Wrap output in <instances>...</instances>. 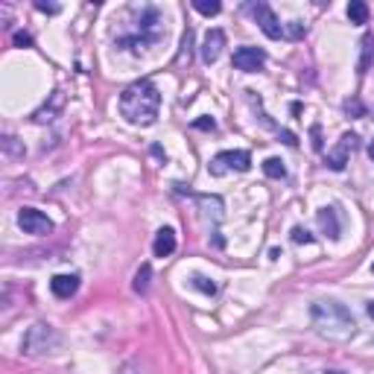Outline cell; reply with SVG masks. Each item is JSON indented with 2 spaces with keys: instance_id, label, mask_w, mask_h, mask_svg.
I'll return each instance as SVG.
<instances>
[{
  "instance_id": "obj_7",
  "label": "cell",
  "mask_w": 374,
  "mask_h": 374,
  "mask_svg": "<svg viewBox=\"0 0 374 374\" xmlns=\"http://www.w3.org/2000/svg\"><path fill=\"white\" fill-rule=\"evenodd\" d=\"M231 62H234V68L243 71V73H258L263 68V62H266V53L260 47H237Z\"/></svg>"
},
{
  "instance_id": "obj_17",
  "label": "cell",
  "mask_w": 374,
  "mask_h": 374,
  "mask_svg": "<svg viewBox=\"0 0 374 374\" xmlns=\"http://www.w3.org/2000/svg\"><path fill=\"white\" fill-rule=\"evenodd\" d=\"M263 173H266L269 179H284V175H287V167H284L281 158H266L263 161Z\"/></svg>"
},
{
  "instance_id": "obj_10",
  "label": "cell",
  "mask_w": 374,
  "mask_h": 374,
  "mask_svg": "<svg viewBox=\"0 0 374 374\" xmlns=\"http://www.w3.org/2000/svg\"><path fill=\"white\" fill-rule=\"evenodd\" d=\"M50 290H53V295H56V299H62V301L73 299L76 290H79V275H53Z\"/></svg>"
},
{
  "instance_id": "obj_2",
  "label": "cell",
  "mask_w": 374,
  "mask_h": 374,
  "mask_svg": "<svg viewBox=\"0 0 374 374\" xmlns=\"http://www.w3.org/2000/svg\"><path fill=\"white\" fill-rule=\"evenodd\" d=\"M310 319L319 336L331 339V342H348L357 331V322L345 304H339L334 299H322L310 307Z\"/></svg>"
},
{
  "instance_id": "obj_28",
  "label": "cell",
  "mask_w": 374,
  "mask_h": 374,
  "mask_svg": "<svg viewBox=\"0 0 374 374\" xmlns=\"http://www.w3.org/2000/svg\"><path fill=\"white\" fill-rule=\"evenodd\" d=\"M36 9H38V12H47V15H56V12H59V6H56V3H44V0H38Z\"/></svg>"
},
{
  "instance_id": "obj_23",
  "label": "cell",
  "mask_w": 374,
  "mask_h": 374,
  "mask_svg": "<svg viewBox=\"0 0 374 374\" xmlns=\"http://www.w3.org/2000/svg\"><path fill=\"white\" fill-rule=\"evenodd\" d=\"M345 114H351V117H362V114H366V105H362L357 97H354V100L345 103Z\"/></svg>"
},
{
  "instance_id": "obj_24",
  "label": "cell",
  "mask_w": 374,
  "mask_h": 374,
  "mask_svg": "<svg viewBox=\"0 0 374 374\" xmlns=\"http://www.w3.org/2000/svg\"><path fill=\"white\" fill-rule=\"evenodd\" d=\"M304 24H299V21H292V24H287V27H284V36H287V38H301L304 36Z\"/></svg>"
},
{
  "instance_id": "obj_8",
  "label": "cell",
  "mask_w": 374,
  "mask_h": 374,
  "mask_svg": "<svg viewBox=\"0 0 374 374\" xmlns=\"http://www.w3.org/2000/svg\"><path fill=\"white\" fill-rule=\"evenodd\" d=\"M354 147H357V135L354 132H345L342 138H339V144H336V149H331L327 152V158H325V164L331 170H345V164H348V152H354Z\"/></svg>"
},
{
  "instance_id": "obj_29",
  "label": "cell",
  "mask_w": 374,
  "mask_h": 374,
  "mask_svg": "<svg viewBox=\"0 0 374 374\" xmlns=\"http://www.w3.org/2000/svg\"><path fill=\"white\" fill-rule=\"evenodd\" d=\"M281 140H284V144H287V147H295V144H299V138H295L292 132H287V129L281 132Z\"/></svg>"
},
{
  "instance_id": "obj_30",
  "label": "cell",
  "mask_w": 374,
  "mask_h": 374,
  "mask_svg": "<svg viewBox=\"0 0 374 374\" xmlns=\"http://www.w3.org/2000/svg\"><path fill=\"white\" fill-rule=\"evenodd\" d=\"M15 44H18V47H24V44H32V38L27 36V32H18V36H15Z\"/></svg>"
},
{
  "instance_id": "obj_13",
  "label": "cell",
  "mask_w": 374,
  "mask_h": 374,
  "mask_svg": "<svg viewBox=\"0 0 374 374\" xmlns=\"http://www.w3.org/2000/svg\"><path fill=\"white\" fill-rule=\"evenodd\" d=\"M199 208H202L205 219L219 223V219H223V211H225V202H223V196H199Z\"/></svg>"
},
{
  "instance_id": "obj_6",
  "label": "cell",
  "mask_w": 374,
  "mask_h": 374,
  "mask_svg": "<svg viewBox=\"0 0 374 374\" xmlns=\"http://www.w3.org/2000/svg\"><path fill=\"white\" fill-rule=\"evenodd\" d=\"M251 15H255V21H258V27L266 32V38H281L284 36V24L278 21V15L272 12V6H266V3H255L251 6Z\"/></svg>"
},
{
  "instance_id": "obj_11",
  "label": "cell",
  "mask_w": 374,
  "mask_h": 374,
  "mask_svg": "<svg viewBox=\"0 0 374 374\" xmlns=\"http://www.w3.org/2000/svg\"><path fill=\"white\" fill-rule=\"evenodd\" d=\"M316 219H319V228H322V234H327L331 240H339V234H342V225H339L336 208H322V211L316 214Z\"/></svg>"
},
{
  "instance_id": "obj_33",
  "label": "cell",
  "mask_w": 374,
  "mask_h": 374,
  "mask_svg": "<svg viewBox=\"0 0 374 374\" xmlns=\"http://www.w3.org/2000/svg\"><path fill=\"white\" fill-rule=\"evenodd\" d=\"M325 374H342V371H336V369H327Z\"/></svg>"
},
{
  "instance_id": "obj_21",
  "label": "cell",
  "mask_w": 374,
  "mask_h": 374,
  "mask_svg": "<svg viewBox=\"0 0 374 374\" xmlns=\"http://www.w3.org/2000/svg\"><path fill=\"white\" fill-rule=\"evenodd\" d=\"M193 287L202 290L205 295H214V292H216V284H214L211 278H205V275H193Z\"/></svg>"
},
{
  "instance_id": "obj_27",
  "label": "cell",
  "mask_w": 374,
  "mask_h": 374,
  "mask_svg": "<svg viewBox=\"0 0 374 374\" xmlns=\"http://www.w3.org/2000/svg\"><path fill=\"white\" fill-rule=\"evenodd\" d=\"M216 123H214V117H199V120H193V129H214Z\"/></svg>"
},
{
  "instance_id": "obj_14",
  "label": "cell",
  "mask_w": 374,
  "mask_h": 374,
  "mask_svg": "<svg viewBox=\"0 0 374 374\" xmlns=\"http://www.w3.org/2000/svg\"><path fill=\"white\" fill-rule=\"evenodd\" d=\"M348 18H351V24H369V3H362V0H351Z\"/></svg>"
},
{
  "instance_id": "obj_26",
  "label": "cell",
  "mask_w": 374,
  "mask_h": 374,
  "mask_svg": "<svg viewBox=\"0 0 374 374\" xmlns=\"http://www.w3.org/2000/svg\"><path fill=\"white\" fill-rule=\"evenodd\" d=\"M310 135H313V149H316V152H322V126H313V129H310Z\"/></svg>"
},
{
  "instance_id": "obj_19",
  "label": "cell",
  "mask_w": 374,
  "mask_h": 374,
  "mask_svg": "<svg viewBox=\"0 0 374 374\" xmlns=\"http://www.w3.org/2000/svg\"><path fill=\"white\" fill-rule=\"evenodd\" d=\"M120 374H152V369L147 366L144 360H129L123 369H120Z\"/></svg>"
},
{
  "instance_id": "obj_16",
  "label": "cell",
  "mask_w": 374,
  "mask_h": 374,
  "mask_svg": "<svg viewBox=\"0 0 374 374\" xmlns=\"http://www.w3.org/2000/svg\"><path fill=\"white\" fill-rule=\"evenodd\" d=\"M371 44H374L371 36H366V38L360 41V47H362V53H360V64H357V71H360V73H366V71H369V64H371V53H374Z\"/></svg>"
},
{
  "instance_id": "obj_9",
  "label": "cell",
  "mask_w": 374,
  "mask_h": 374,
  "mask_svg": "<svg viewBox=\"0 0 374 374\" xmlns=\"http://www.w3.org/2000/svg\"><path fill=\"white\" fill-rule=\"evenodd\" d=\"M223 47H225V32L223 29H208V36L202 41V62L214 64L219 56H223Z\"/></svg>"
},
{
  "instance_id": "obj_32",
  "label": "cell",
  "mask_w": 374,
  "mask_h": 374,
  "mask_svg": "<svg viewBox=\"0 0 374 374\" xmlns=\"http://www.w3.org/2000/svg\"><path fill=\"white\" fill-rule=\"evenodd\" d=\"M369 158L374 161V140H371V144H369Z\"/></svg>"
},
{
  "instance_id": "obj_18",
  "label": "cell",
  "mask_w": 374,
  "mask_h": 374,
  "mask_svg": "<svg viewBox=\"0 0 374 374\" xmlns=\"http://www.w3.org/2000/svg\"><path fill=\"white\" fill-rule=\"evenodd\" d=\"M190 50H193V29L187 27L182 36V53H179V64H184V59L190 62Z\"/></svg>"
},
{
  "instance_id": "obj_25",
  "label": "cell",
  "mask_w": 374,
  "mask_h": 374,
  "mask_svg": "<svg viewBox=\"0 0 374 374\" xmlns=\"http://www.w3.org/2000/svg\"><path fill=\"white\" fill-rule=\"evenodd\" d=\"M292 243H313V234L307 228H292Z\"/></svg>"
},
{
  "instance_id": "obj_20",
  "label": "cell",
  "mask_w": 374,
  "mask_h": 374,
  "mask_svg": "<svg viewBox=\"0 0 374 374\" xmlns=\"http://www.w3.org/2000/svg\"><path fill=\"white\" fill-rule=\"evenodd\" d=\"M193 9L196 12H202V15H219V9L223 6H219L216 0H193Z\"/></svg>"
},
{
  "instance_id": "obj_1",
  "label": "cell",
  "mask_w": 374,
  "mask_h": 374,
  "mask_svg": "<svg viewBox=\"0 0 374 374\" xmlns=\"http://www.w3.org/2000/svg\"><path fill=\"white\" fill-rule=\"evenodd\" d=\"M161 112V91L155 82L138 79L129 88H123L120 94V114L126 117V123L132 126H152Z\"/></svg>"
},
{
  "instance_id": "obj_15",
  "label": "cell",
  "mask_w": 374,
  "mask_h": 374,
  "mask_svg": "<svg viewBox=\"0 0 374 374\" xmlns=\"http://www.w3.org/2000/svg\"><path fill=\"white\" fill-rule=\"evenodd\" d=\"M149 281H152V266H149V263H144V266L138 269V275H135V284H132V290L140 292V295H147V292H149Z\"/></svg>"
},
{
  "instance_id": "obj_5",
  "label": "cell",
  "mask_w": 374,
  "mask_h": 374,
  "mask_svg": "<svg viewBox=\"0 0 374 374\" xmlns=\"http://www.w3.org/2000/svg\"><path fill=\"white\" fill-rule=\"evenodd\" d=\"M18 225L24 228V234H32V237L53 234V219L47 214L36 211V208H21V211H18Z\"/></svg>"
},
{
  "instance_id": "obj_22",
  "label": "cell",
  "mask_w": 374,
  "mask_h": 374,
  "mask_svg": "<svg viewBox=\"0 0 374 374\" xmlns=\"http://www.w3.org/2000/svg\"><path fill=\"white\" fill-rule=\"evenodd\" d=\"M0 144H3V149L9 152V155H18V158L24 155V147H21V144H18V138H12V135H6L3 140H0Z\"/></svg>"
},
{
  "instance_id": "obj_31",
  "label": "cell",
  "mask_w": 374,
  "mask_h": 374,
  "mask_svg": "<svg viewBox=\"0 0 374 374\" xmlns=\"http://www.w3.org/2000/svg\"><path fill=\"white\" fill-rule=\"evenodd\" d=\"M366 313H369V316L374 319V301H369V307H366Z\"/></svg>"
},
{
  "instance_id": "obj_12",
  "label": "cell",
  "mask_w": 374,
  "mask_h": 374,
  "mask_svg": "<svg viewBox=\"0 0 374 374\" xmlns=\"http://www.w3.org/2000/svg\"><path fill=\"white\" fill-rule=\"evenodd\" d=\"M152 251H155V258H170L175 251V231L161 228L155 234V243H152Z\"/></svg>"
},
{
  "instance_id": "obj_4",
  "label": "cell",
  "mask_w": 374,
  "mask_h": 374,
  "mask_svg": "<svg viewBox=\"0 0 374 374\" xmlns=\"http://www.w3.org/2000/svg\"><path fill=\"white\" fill-rule=\"evenodd\" d=\"M251 167V155L246 149H225L208 164V173L211 175H223L225 170H237V173H246Z\"/></svg>"
},
{
  "instance_id": "obj_3",
  "label": "cell",
  "mask_w": 374,
  "mask_h": 374,
  "mask_svg": "<svg viewBox=\"0 0 374 374\" xmlns=\"http://www.w3.org/2000/svg\"><path fill=\"white\" fill-rule=\"evenodd\" d=\"M62 348V334L47 322H36L24 334V342H21V351L27 357H44V354H56Z\"/></svg>"
},
{
  "instance_id": "obj_34",
  "label": "cell",
  "mask_w": 374,
  "mask_h": 374,
  "mask_svg": "<svg viewBox=\"0 0 374 374\" xmlns=\"http://www.w3.org/2000/svg\"><path fill=\"white\" fill-rule=\"evenodd\" d=\"M371 269H374V266H371Z\"/></svg>"
}]
</instances>
